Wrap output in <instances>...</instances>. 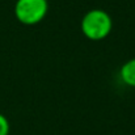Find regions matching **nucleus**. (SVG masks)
I'll use <instances>...</instances> for the list:
<instances>
[{
  "instance_id": "7ed1b4c3",
  "label": "nucleus",
  "mask_w": 135,
  "mask_h": 135,
  "mask_svg": "<svg viewBox=\"0 0 135 135\" xmlns=\"http://www.w3.org/2000/svg\"><path fill=\"white\" fill-rule=\"evenodd\" d=\"M119 79L125 85L135 88V58L129 59L122 64L119 70Z\"/></svg>"
},
{
  "instance_id": "f257e3e1",
  "label": "nucleus",
  "mask_w": 135,
  "mask_h": 135,
  "mask_svg": "<svg viewBox=\"0 0 135 135\" xmlns=\"http://www.w3.org/2000/svg\"><path fill=\"white\" fill-rule=\"evenodd\" d=\"M81 33L89 41H102L113 30L112 16L100 8L90 9L85 12L80 22Z\"/></svg>"
},
{
  "instance_id": "f03ea898",
  "label": "nucleus",
  "mask_w": 135,
  "mask_h": 135,
  "mask_svg": "<svg viewBox=\"0 0 135 135\" xmlns=\"http://www.w3.org/2000/svg\"><path fill=\"white\" fill-rule=\"evenodd\" d=\"M49 12L47 0H16L13 7L15 17L26 26H34L42 22Z\"/></svg>"
},
{
  "instance_id": "20e7f679",
  "label": "nucleus",
  "mask_w": 135,
  "mask_h": 135,
  "mask_svg": "<svg viewBox=\"0 0 135 135\" xmlns=\"http://www.w3.org/2000/svg\"><path fill=\"white\" fill-rule=\"evenodd\" d=\"M11 131V125L8 118L0 113V135H9Z\"/></svg>"
}]
</instances>
